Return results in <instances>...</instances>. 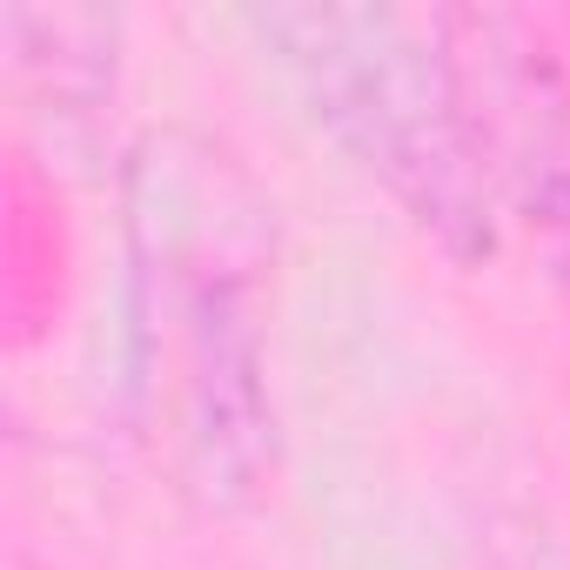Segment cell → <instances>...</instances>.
Returning <instances> with one entry per match:
<instances>
[{"label": "cell", "instance_id": "cell-1", "mask_svg": "<svg viewBox=\"0 0 570 570\" xmlns=\"http://www.w3.org/2000/svg\"><path fill=\"white\" fill-rule=\"evenodd\" d=\"M248 35L296 81L309 115L456 255L490 248V168L436 21L403 8H255Z\"/></svg>", "mask_w": 570, "mask_h": 570}, {"label": "cell", "instance_id": "cell-2", "mask_svg": "<svg viewBox=\"0 0 570 570\" xmlns=\"http://www.w3.org/2000/svg\"><path fill=\"white\" fill-rule=\"evenodd\" d=\"M181 443L208 497H235L262 476L268 403H262V336L242 275L228 262L195 268L181 289Z\"/></svg>", "mask_w": 570, "mask_h": 570}, {"label": "cell", "instance_id": "cell-3", "mask_svg": "<svg viewBox=\"0 0 570 570\" xmlns=\"http://www.w3.org/2000/svg\"><path fill=\"white\" fill-rule=\"evenodd\" d=\"M490 570H570V550L550 543V537H510V543L490 557Z\"/></svg>", "mask_w": 570, "mask_h": 570}]
</instances>
